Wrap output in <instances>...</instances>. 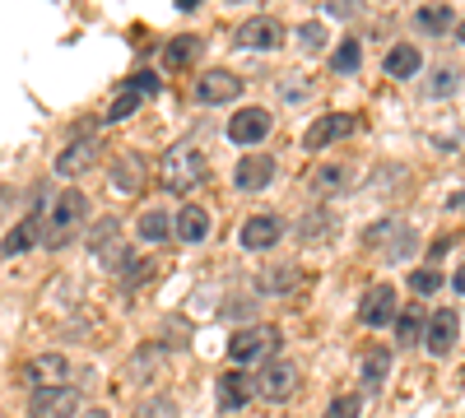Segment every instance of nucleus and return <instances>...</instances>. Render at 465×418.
Listing matches in <instances>:
<instances>
[{
	"label": "nucleus",
	"mask_w": 465,
	"mask_h": 418,
	"mask_svg": "<svg viewBox=\"0 0 465 418\" xmlns=\"http://www.w3.org/2000/svg\"><path fill=\"white\" fill-rule=\"evenodd\" d=\"M84 214H89L84 191H61V196H56V205H52V214L43 219V247L61 251V247L74 238V228L84 223Z\"/></svg>",
	"instance_id": "nucleus-1"
},
{
	"label": "nucleus",
	"mask_w": 465,
	"mask_h": 418,
	"mask_svg": "<svg viewBox=\"0 0 465 418\" xmlns=\"http://www.w3.org/2000/svg\"><path fill=\"white\" fill-rule=\"evenodd\" d=\"M205 154H196V149H186V144H177L173 154L163 159V186L173 196H186V191H196V186L205 181Z\"/></svg>",
	"instance_id": "nucleus-2"
},
{
	"label": "nucleus",
	"mask_w": 465,
	"mask_h": 418,
	"mask_svg": "<svg viewBox=\"0 0 465 418\" xmlns=\"http://www.w3.org/2000/svg\"><path fill=\"white\" fill-rule=\"evenodd\" d=\"M280 349V330L275 326H242L238 335L228 339V358L232 363H265L275 358Z\"/></svg>",
	"instance_id": "nucleus-3"
},
{
	"label": "nucleus",
	"mask_w": 465,
	"mask_h": 418,
	"mask_svg": "<svg viewBox=\"0 0 465 418\" xmlns=\"http://www.w3.org/2000/svg\"><path fill=\"white\" fill-rule=\"evenodd\" d=\"M293 391H298V363H289V358H270V363L261 367V376H256V395L284 404Z\"/></svg>",
	"instance_id": "nucleus-4"
},
{
	"label": "nucleus",
	"mask_w": 465,
	"mask_h": 418,
	"mask_svg": "<svg viewBox=\"0 0 465 418\" xmlns=\"http://www.w3.org/2000/svg\"><path fill=\"white\" fill-rule=\"evenodd\" d=\"M396 316H401L396 288H391V284H372V288L363 293V302H359V321H363L368 330H381V326H396Z\"/></svg>",
	"instance_id": "nucleus-5"
},
{
	"label": "nucleus",
	"mask_w": 465,
	"mask_h": 418,
	"mask_svg": "<svg viewBox=\"0 0 465 418\" xmlns=\"http://www.w3.org/2000/svg\"><path fill=\"white\" fill-rule=\"evenodd\" d=\"M80 413V391L74 386H47V391H33L28 400V418H74Z\"/></svg>",
	"instance_id": "nucleus-6"
},
{
	"label": "nucleus",
	"mask_w": 465,
	"mask_h": 418,
	"mask_svg": "<svg viewBox=\"0 0 465 418\" xmlns=\"http://www.w3.org/2000/svg\"><path fill=\"white\" fill-rule=\"evenodd\" d=\"M270 181H275V159H270V154H242L238 168H232V186H238L242 196L265 191Z\"/></svg>",
	"instance_id": "nucleus-7"
},
{
	"label": "nucleus",
	"mask_w": 465,
	"mask_h": 418,
	"mask_svg": "<svg viewBox=\"0 0 465 418\" xmlns=\"http://www.w3.org/2000/svg\"><path fill=\"white\" fill-rule=\"evenodd\" d=\"M456 339H460V316H456L451 307L433 312V316H429V330H423V349H429L433 358H447V354L456 349Z\"/></svg>",
	"instance_id": "nucleus-8"
},
{
	"label": "nucleus",
	"mask_w": 465,
	"mask_h": 418,
	"mask_svg": "<svg viewBox=\"0 0 465 418\" xmlns=\"http://www.w3.org/2000/svg\"><path fill=\"white\" fill-rule=\"evenodd\" d=\"M270 126H275V117H270L265 107H242L238 117H228V140L252 149V144H261L270 135Z\"/></svg>",
	"instance_id": "nucleus-9"
},
{
	"label": "nucleus",
	"mask_w": 465,
	"mask_h": 418,
	"mask_svg": "<svg viewBox=\"0 0 465 418\" xmlns=\"http://www.w3.org/2000/svg\"><path fill=\"white\" fill-rule=\"evenodd\" d=\"M98 154H103L98 135H80V140H70L61 154H56V172L61 177H80V172H89L98 163Z\"/></svg>",
	"instance_id": "nucleus-10"
},
{
	"label": "nucleus",
	"mask_w": 465,
	"mask_h": 418,
	"mask_svg": "<svg viewBox=\"0 0 465 418\" xmlns=\"http://www.w3.org/2000/svg\"><path fill=\"white\" fill-rule=\"evenodd\" d=\"M354 131H359V122L344 117V112H340V117H317L312 126H307V135H302V149H307V154H322L326 144H335V140H344V135H354Z\"/></svg>",
	"instance_id": "nucleus-11"
},
{
	"label": "nucleus",
	"mask_w": 465,
	"mask_h": 418,
	"mask_svg": "<svg viewBox=\"0 0 465 418\" xmlns=\"http://www.w3.org/2000/svg\"><path fill=\"white\" fill-rule=\"evenodd\" d=\"M280 238H284V219L270 214V209H261V214H252V219L242 223V247H247V251H270Z\"/></svg>",
	"instance_id": "nucleus-12"
},
{
	"label": "nucleus",
	"mask_w": 465,
	"mask_h": 418,
	"mask_svg": "<svg viewBox=\"0 0 465 418\" xmlns=\"http://www.w3.org/2000/svg\"><path fill=\"white\" fill-rule=\"evenodd\" d=\"M256 400V376H247V372H223L219 376V409L223 413H238V409H247Z\"/></svg>",
	"instance_id": "nucleus-13"
},
{
	"label": "nucleus",
	"mask_w": 465,
	"mask_h": 418,
	"mask_svg": "<svg viewBox=\"0 0 465 418\" xmlns=\"http://www.w3.org/2000/svg\"><path fill=\"white\" fill-rule=\"evenodd\" d=\"M238 93H242V80H238V74H228V70H205L196 80V102H205V107L232 102Z\"/></svg>",
	"instance_id": "nucleus-14"
},
{
	"label": "nucleus",
	"mask_w": 465,
	"mask_h": 418,
	"mask_svg": "<svg viewBox=\"0 0 465 418\" xmlns=\"http://www.w3.org/2000/svg\"><path fill=\"white\" fill-rule=\"evenodd\" d=\"M280 43H284V28L265 15H256L238 28V47H247V52H275Z\"/></svg>",
	"instance_id": "nucleus-15"
},
{
	"label": "nucleus",
	"mask_w": 465,
	"mask_h": 418,
	"mask_svg": "<svg viewBox=\"0 0 465 418\" xmlns=\"http://www.w3.org/2000/svg\"><path fill=\"white\" fill-rule=\"evenodd\" d=\"M24 376L37 386V391H47V386H65V376H70V358L65 354H37L28 367H24Z\"/></svg>",
	"instance_id": "nucleus-16"
},
{
	"label": "nucleus",
	"mask_w": 465,
	"mask_h": 418,
	"mask_svg": "<svg viewBox=\"0 0 465 418\" xmlns=\"http://www.w3.org/2000/svg\"><path fill=\"white\" fill-rule=\"evenodd\" d=\"M173 238H182L186 247L205 242V238H210V209H201V205H182V214L173 219Z\"/></svg>",
	"instance_id": "nucleus-17"
},
{
	"label": "nucleus",
	"mask_w": 465,
	"mask_h": 418,
	"mask_svg": "<svg viewBox=\"0 0 465 418\" xmlns=\"http://www.w3.org/2000/svg\"><path fill=\"white\" fill-rule=\"evenodd\" d=\"M386 74H391V80H414L419 74V65H423V52L414 47V43H396L391 52H386Z\"/></svg>",
	"instance_id": "nucleus-18"
},
{
	"label": "nucleus",
	"mask_w": 465,
	"mask_h": 418,
	"mask_svg": "<svg viewBox=\"0 0 465 418\" xmlns=\"http://www.w3.org/2000/svg\"><path fill=\"white\" fill-rule=\"evenodd\" d=\"M168 233H173V219H168L163 209H153V205L140 209V219H135V238H140V242L153 247V242H163Z\"/></svg>",
	"instance_id": "nucleus-19"
},
{
	"label": "nucleus",
	"mask_w": 465,
	"mask_h": 418,
	"mask_svg": "<svg viewBox=\"0 0 465 418\" xmlns=\"http://www.w3.org/2000/svg\"><path fill=\"white\" fill-rule=\"evenodd\" d=\"M33 242H43V219H37V214H28V219L15 228V233L0 242V251H5V256H19V251H28Z\"/></svg>",
	"instance_id": "nucleus-20"
},
{
	"label": "nucleus",
	"mask_w": 465,
	"mask_h": 418,
	"mask_svg": "<svg viewBox=\"0 0 465 418\" xmlns=\"http://www.w3.org/2000/svg\"><path fill=\"white\" fill-rule=\"evenodd\" d=\"M423 330H429V316H423V307H414L410 302V312L396 316V335H401V345H423Z\"/></svg>",
	"instance_id": "nucleus-21"
},
{
	"label": "nucleus",
	"mask_w": 465,
	"mask_h": 418,
	"mask_svg": "<svg viewBox=\"0 0 465 418\" xmlns=\"http://www.w3.org/2000/svg\"><path fill=\"white\" fill-rule=\"evenodd\" d=\"M344 181H349V168H344V163H322V168L312 172V181H307V186H312L317 196H335Z\"/></svg>",
	"instance_id": "nucleus-22"
},
{
	"label": "nucleus",
	"mask_w": 465,
	"mask_h": 418,
	"mask_svg": "<svg viewBox=\"0 0 465 418\" xmlns=\"http://www.w3.org/2000/svg\"><path fill=\"white\" fill-rule=\"evenodd\" d=\"M331 65H335V74H354L363 65V43L359 37H344V43L335 47V56H331Z\"/></svg>",
	"instance_id": "nucleus-23"
},
{
	"label": "nucleus",
	"mask_w": 465,
	"mask_h": 418,
	"mask_svg": "<svg viewBox=\"0 0 465 418\" xmlns=\"http://www.w3.org/2000/svg\"><path fill=\"white\" fill-rule=\"evenodd\" d=\"M386 372H391V354H386V349H372V354L363 358V386H368V391H381Z\"/></svg>",
	"instance_id": "nucleus-24"
},
{
	"label": "nucleus",
	"mask_w": 465,
	"mask_h": 418,
	"mask_svg": "<svg viewBox=\"0 0 465 418\" xmlns=\"http://www.w3.org/2000/svg\"><path fill=\"white\" fill-rule=\"evenodd\" d=\"M140 102H144V98H140L135 89H122V93L112 98V107H107V117H103V122H107V126H116V122L135 117V112H140Z\"/></svg>",
	"instance_id": "nucleus-25"
},
{
	"label": "nucleus",
	"mask_w": 465,
	"mask_h": 418,
	"mask_svg": "<svg viewBox=\"0 0 465 418\" xmlns=\"http://www.w3.org/2000/svg\"><path fill=\"white\" fill-rule=\"evenodd\" d=\"M414 24H419L423 33H447V28L456 24V15H451L447 5H423V10L414 15Z\"/></svg>",
	"instance_id": "nucleus-26"
},
{
	"label": "nucleus",
	"mask_w": 465,
	"mask_h": 418,
	"mask_svg": "<svg viewBox=\"0 0 465 418\" xmlns=\"http://www.w3.org/2000/svg\"><path fill=\"white\" fill-rule=\"evenodd\" d=\"M196 52H201V37H173L168 52H163V61H168L173 70H182L186 61H196Z\"/></svg>",
	"instance_id": "nucleus-27"
},
{
	"label": "nucleus",
	"mask_w": 465,
	"mask_h": 418,
	"mask_svg": "<svg viewBox=\"0 0 465 418\" xmlns=\"http://www.w3.org/2000/svg\"><path fill=\"white\" fill-rule=\"evenodd\" d=\"M359 413H363V400L359 395H335L322 418H359Z\"/></svg>",
	"instance_id": "nucleus-28"
},
{
	"label": "nucleus",
	"mask_w": 465,
	"mask_h": 418,
	"mask_svg": "<svg viewBox=\"0 0 465 418\" xmlns=\"http://www.w3.org/2000/svg\"><path fill=\"white\" fill-rule=\"evenodd\" d=\"M116 186H122V191H135V186H140V159L135 154H126L122 168H116Z\"/></svg>",
	"instance_id": "nucleus-29"
},
{
	"label": "nucleus",
	"mask_w": 465,
	"mask_h": 418,
	"mask_svg": "<svg viewBox=\"0 0 465 418\" xmlns=\"http://www.w3.org/2000/svg\"><path fill=\"white\" fill-rule=\"evenodd\" d=\"M429 93H433V98L456 93V70H451V65H438V70H433V84H429Z\"/></svg>",
	"instance_id": "nucleus-30"
},
{
	"label": "nucleus",
	"mask_w": 465,
	"mask_h": 418,
	"mask_svg": "<svg viewBox=\"0 0 465 418\" xmlns=\"http://www.w3.org/2000/svg\"><path fill=\"white\" fill-rule=\"evenodd\" d=\"M322 43H326V28L322 24H302L298 28V47L302 52H322Z\"/></svg>",
	"instance_id": "nucleus-31"
},
{
	"label": "nucleus",
	"mask_w": 465,
	"mask_h": 418,
	"mask_svg": "<svg viewBox=\"0 0 465 418\" xmlns=\"http://www.w3.org/2000/svg\"><path fill=\"white\" fill-rule=\"evenodd\" d=\"M410 288L414 293H438L442 288V270H414L410 275Z\"/></svg>",
	"instance_id": "nucleus-32"
},
{
	"label": "nucleus",
	"mask_w": 465,
	"mask_h": 418,
	"mask_svg": "<svg viewBox=\"0 0 465 418\" xmlns=\"http://www.w3.org/2000/svg\"><path fill=\"white\" fill-rule=\"evenodd\" d=\"M126 89H135L140 98H144V93L153 98V93H159V74H153V70H140V74H131V80H126Z\"/></svg>",
	"instance_id": "nucleus-33"
},
{
	"label": "nucleus",
	"mask_w": 465,
	"mask_h": 418,
	"mask_svg": "<svg viewBox=\"0 0 465 418\" xmlns=\"http://www.w3.org/2000/svg\"><path fill=\"white\" fill-rule=\"evenodd\" d=\"M326 223H331V219H326L322 209H317V214H307V219H302V228H298V238H302V242H317Z\"/></svg>",
	"instance_id": "nucleus-34"
},
{
	"label": "nucleus",
	"mask_w": 465,
	"mask_h": 418,
	"mask_svg": "<svg viewBox=\"0 0 465 418\" xmlns=\"http://www.w3.org/2000/svg\"><path fill=\"white\" fill-rule=\"evenodd\" d=\"M140 418H173V400H153V404H144Z\"/></svg>",
	"instance_id": "nucleus-35"
},
{
	"label": "nucleus",
	"mask_w": 465,
	"mask_h": 418,
	"mask_svg": "<svg viewBox=\"0 0 465 418\" xmlns=\"http://www.w3.org/2000/svg\"><path fill=\"white\" fill-rule=\"evenodd\" d=\"M451 288H456V293H465V265H456V275H451Z\"/></svg>",
	"instance_id": "nucleus-36"
},
{
	"label": "nucleus",
	"mask_w": 465,
	"mask_h": 418,
	"mask_svg": "<svg viewBox=\"0 0 465 418\" xmlns=\"http://www.w3.org/2000/svg\"><path fill=\"white\" fill-rule=\"evenodd\" d=\"M80 418H112V413H103V409H89V413H80Z\"/></svg>",
	"instance_id": "nucleus-37"
},
{
	"label": "nucleus",
	"mask_w": 465,
	"mask_h": 418,
	"mask_svg": "<svg viewBox=\"0 0 465 418\" xmlns=\"http://www.w3.org/2000/svg\"><path fill=\"white\" fill-rule=\"evenodd\" d=\"M10 205V191H5V186H0V209H5Z\"/></svg>",
	"instance_id": "nucleus-38"
},
{
	"label": "nucleus",
	"mask_w": 465,
	"mask_h": 418,
	"mask_svg": "<svg viewBox=\"0 0 465 418\" xmlns=\"http://www.w3.org/2000/svg\"><path fill=\"white\" fill-rule=\"evenodd\" d=\"M456 37H460V43H465V19H460V24H456Z\"/></svg>",
	"instance_id": "nucleus-39"
}]
</instances>
